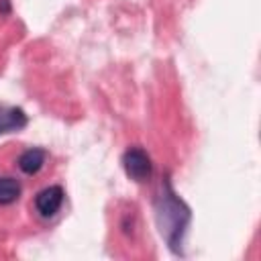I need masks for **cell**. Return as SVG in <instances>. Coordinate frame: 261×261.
Here are the masks:
<instances>
[{"instance_id":"2","label":"cell","mask_w":261,"mask_h":261,"mask_svg":"<svg viewBox=\"0 0 261 261\" xmlns=\"http://www.w3.org/2000/svg\"><path fill=\"white\" fill-rule=\"evenodd\" d=\"M122 167H124L126 175L130 179H135V181H147L151 177V173H153L151 157L141 147H130V149L124 151V155H122Z\"/></svg>"},{"instance_id":"5","label":"cell","mask_w":261,"mask_h":261,"mask_svg":"<svg viewBox=\"0 0 261 261\" xmlns=\"http://www.w3.org/2000/svg\"><path fill=\"white\" fill-rule=\"evenodd\" d=\"M45 157H47V155H45L43 149H37V147L27 149V151L18 157V167H20L22 173L35 175V173L41 171V167H43V163H45Z\"/></svg>"},{"instance_id":"7","label":"cell","mask_w":261,"mask_h":261,"mask_svg":"<svg viewBox=\"0 0 261 261\" xmlns=\"http://www.w3.org/2000/svg\"><path fill=\"white\" fill-rule=\"evenodd\" d=\"M0 10H2V12H8V10H10L8 0H0Z\"/></svg>"},{"instance_id":"6","label":"cell","mask_w":261,"mask_h":261,"mask_svg":"<svg viewBox=\"0 0 261 261\" xmlns=\"http://www.w3.org/2000/svg\"><path fill=\"white\" fill-rule=\"evenodd\" d=\"M20 196V184L14 177L2 175L0 177V206H8L16 202Z\"/></svg>"},{"instance_id":"3","label":"cell","mask_w":261,"mask_h":261,"mask_svg":"<svg viewBox=\"0 0 261 261\" xmlns=\"http://www.w3.org/2000/svg\"><path fill=\"white\" fill-rule=\"evenodd\" d=\"M63 198H65V194H63L61 186L43 188L35 198V208L43 218H51V216H55L59 212V208L63 204Z\"/></svg>"},{"instance_id":"4","label":"cell","mask_w":261,"mask_h":261,"mask_svg":"<svg viewBox=\"0 0 261 261\" xmlns=\"http://www.w3.org/2000/svg\"><path fill=\"white\" fill-rule=\"evenodd\" d=\"M27 122H29V118H27L22 108L0 104V135L16 133V130L24 128Z\"/></svg>"},{"instance_id":"1","label":"cell","mask_w":261,"mask_h":261,"mask_svg":"<svg viewBox=\"0 0 261 261\" xmlns=\"http://www.w3.org/2000/svg\"><path fill=\"white\" fill-rule=\"evenodd\" d=\"M155 210H157V224H159L161 237L167 241L171 251L179 253L181 241H184V232H186V226L190 222V210L175 196V192L171 190V186L167 181L163 186L161 196L157 198Z\"/></svg>"}]
</instances>
